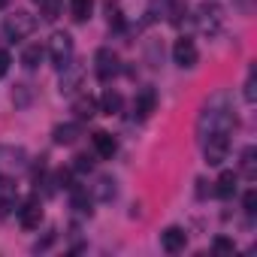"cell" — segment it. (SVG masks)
I'll return each mask as SVG.
<instances>
[{
  "mask_svg": "<svg viewBox=\"0 0 257 257\" xmlns=\"http://www.w3.org/2000/svg\"><path fill=\"white\" fill-rule=\"evenodd\" d=\"M19 224H22L25 230H37V227L43 224V203H40V197H28V200L22 203V209H19Z\"/></svg>",
  "mask_w": 257,
  "mask_h": 257,
  "instance_id": "obj_9",
  "label": "cell"
},
{
  "mask_svg": "<svg viewBox=\"0 0 257 257\" xmlns=\"http://www.w3.org/2000/svg\"><path fill=\"white\" fill-rule=\"evenodd\" d=\"M173 61H176L182 70H191V67H197V61H200L197 43H194L191 37H179V40H176V46H173Z\"/></svg>",
  "mask_w": 257,
  "mask_h": 257,
  "instance_id": "obj_5",
  "label": "cell"
},
{
  "mask_svg": "<svg viewBox=\"0 0 257 257\" xmlns=\"http://www.w3.org/2000/svg\"><path fill=\"white\" fill-rule=\"evenodd\" d=\"M242 94H245V100H248V103H254V100H257V79H254V70L248 73V79H245V91H242Z\"/></svg>",
  "mask_w": 257,
  "mask_h": 257,
  "instance_id": "obj_26",
  "label": "cell"
},
{
  "mask_svg": "<svg viewBox=\"0 0 257 257\" xmlns=\"http://www.w3.org/2000/svg\"><path fill=\"white\" fill-rule=\"evenodd\" d=\"M121 106H124L121 94H118V91H112V88H106V91H103V97H100V112H103V115H118V112H121Z\"/></svg>",
  "mask_w": 257,
  "mask_h": 257,
  "instance_id": "obj_18",
  "label": "cell"
},
{
  "mask_svg": "<svg viewBox=\"0 0 257 257\" xmlns=\"http://www.w3.org/2000/svg\"><path fill=\"white\" fill-rule=\"evenodd\" d=\"M43 55H46V52H43V46H40V43L28 46V49L22 52V67H25V70H37V67L43 64Z\"/></svg>",
  "mask_w": 257,
  "mask_h": 257,
  "instance_id": "obj_20",
  "label": "cell"
},
{
  "mask_svg": "<svg viewBox=\"0 0 257 257\" xmlns=\"http://www.w3.org/2000/svg\"><path fill=\"white\" fill-rule=\"evenodd\" d=\"M49 58H52V67L55 70H64L70 61H73V37L70 34H52L49 40Z\"/></svg>",
  "mask_w": 257,
  "mask_h": 257,
  "instance_id": "obj_4",
  "label": "cell"
},
{
  "mask_svg": "<svg viewBox=\"0 0 257 257\" xmlns=\"http://www.w3.org/2000/svg\"><path fill=\"white\" fill-rule=\"evenodd\" d=\"M73 170H76V173H91V170H94V161H91L88 155H76V158H73Z\"/></svg>",
  "mask_w": 257,
  "mask_h": 257,
  "instance_id": "obj_27",
  "label": "cell"
},
{
  "mask_svg": "<svg viewBox=\"0 0 257 257\" xmlns=\"http://www.w3.org/2000/svg\"><path fill=\"white\" fill-rule=\"evenodd\" d=\"M242 206H245V212H248V215H254V212H257V191H254V188H251V191H245Z\"/></svg>",
  "mask_w": 257,
  "mask_h": 257,
  "instance_id": "obj_28",
  "label": "cell"
},
{
  "mask_svg": "<svg viewBox=\"0 0 257 257\" xmlns=\"http://www.w3.org/2000/svg\"><path fill=\"white\" fill-rule=\"evenodd\" d=\"M82 82H85V70H82L79 64H67V67H64V76H61L58 91H61V94H76V91L82 88Z\"/></svg>",
  "mask_w": 257,
  "mask_h": 257,
  "instance_id": "obj_10",
  "label": "cell"
},
{
  "mask_svg": "<svg viewBox=\"0 0 257 257\" xmlns=\"http://www.w3.org/2000/svg\"><path fill=\"white\" fill-rule=\"evenodd\" d=\"M91 143H94V152L100 155V158H112L115 155V137L112 134H106V131H97L94 137H91Z\"/></svg>",
  "mask_w": 257,
  "mask_h": 257,
  "instance_id": "obj_15",
  "label": "cell"
},
{
  "mask_svg": "<svg viewBox=\"0 0 257 257\" xmlns=\"http://www.w3.org/2000/svg\"><path fill=\"white\" fill-rule=\"evenodd\" d=\"M10 7V0H0V10H7Z\"/></svg>",
  "mask_w": 257,
  "mask_h": 257,
  "instance_id": "obj_32",
  "label": "cell"
},
{
  "mask_svg": "<svg viewBox=\"0 0 257 257\" xmlns=\"http://www.w3.org/2000/svg\"><path fill=\"white\" fill-rule=\"evenodd\" d=\"M221 13H224V10H221L218 4H206V7L200 10V25H203L206 31H215V28L221 25V19H224Z\"/></svg>",
  "mask_w": 257,
  "mask_h": 257,
  "instance_id": "obj_17",
  "label": "cell"
},
{
  "mask_svg": "<svg viewBox=\"0 0 257 257\" xmlns=\"http://www.w3.org/2000/svg\"><path fill=\"white\" fill-rule=\"evenodd\" d=\"M79 137H82V127H79L76 121H70V124H58L55 131H52L55 146H76Z\"/></svg>",
  "mask_w": 257,
  "mask_h": 257,
  "instance_id": "obj_12",
  "label": "cell"
},
{
  "mask_svg": "<svg viewBox=\"0 0 257 257\" xmlns=\"http://www.w3.org/2000/svg\"><path fill=\"white\" fill-rule=\"evenodd\" d=\"M94 13V0H70V16L76 22H88Z\"/></svg>",
  "mask_w": 257,
  "mask_h": 257,
  "instance_id": "obj_22",
  "label": "cell"
},
{
  "mask_svg": "<svg viewBox=\"0 0 257 257\" xmlns=\"http://www.w3.org/2000/svg\"><path fill=\"white\" fill-rule=\"evenodd\" d=\"M203 155L209 167H221L230 155V134H209L203 140Z\"/></svg>",
  "mask_w": 257,
  "mask_h": 257,
  "instance_id": "obj_3",
  "label": "cell"
},
{
  "mask_svg": "<svg viewBox=\"0 0 257 257\" xmlns=\"http://www.w3.org/2000/svg\"><path fill=\"white\" fill-rule=\"evenodd\" d=\"M73 191V209L79 212V215H91V197H88V191L85 188H70Z\"/></svg>",
  "mask_w": 257,
  "mask_h": 257,
  "instance_id": "obj_23",
  "label": "cell"
},
{
  "mask_svg": "<svg viewBox=\"0 0 257 257\" xmlns=\"http://www.w3.org/2000/svg\"><path fill=\"white\" fill-rule=\"evenodd\" d=\"M236 185H239V173L224 170V173L218 176V182H215V194H218L221 200H230V197L236 194Z\"/></svg>",
  "mask_w": 257,
  "mask_h": 257,
  "instance_id": "obj_14",
  "label": "cell"
},
{
  "mask_svg": "<svg viewBox=\"0 0 257 257\" xmlns=\"http://www.w3.org/2000/svg\"><path fill=\"white\" fill-rule=\"evenodd\" d=\"M37 31V19L31 16V13H13V16H7L4 19V34H7V40L10 43H19V40H25V37H31Z\"/></svg>",
  "mask_w": 257,
  "mask_h": 257,
  "instance_id": "obj_2",
  "label": "cell"
},
{
  "mask_svg": "<svg viewBox=\"0 0 257 257\" xmlns=\"http://www.w3.org/2000/svg\"><path fill=\"white\" fill-rule=\"evenodd\" d=\"M182 16H188V7H185V4H173V19H170V22H173L176 28H182V25H185V19H182Z\"/></svg>",
  "mask_w": 257,
  "mask_h": 257,
  "instance_id": "obj_29",
  "label": "cell"
},
{
  "mask_svg": "<svg viewBox=\"0 0 257 257\" xmlns=\"http://www.w3.org/2000/svg\"><path fill=\"white\" fill-rule=\"evenodd\" d=\"M155 109H158V91H155L152 85L140 88V91H137V97H134V118L146 121V118H152V112H155Z\"/></svg>",
  "mask_w": 257,
  "mask_h": 257,
  "instance_id": "obj_8",
  "label": "cell"
},
{
  "mask_svg": "<svg viewBox=\"0 0 257 257\" xmlns=\"http://www.w3.org/2000/svg\"><path fill=\"white\" fill-rule=\"evenodd\" d=\"M28 167V152L16 146H0V173H22Z\"/></svg>",
  "mask_w": 257,
  "mask_h": 257,
  "instance_id": "obj_7",
  "label": "cell"
},
{
  "mask_svg": "<svg viewBox=\"0 0 257 257\" xmlns=\"http://www.w3.org/2000/svg\"><path fill=\"white\" fill-rule=\"evenodd\" d=\"M61 7H64V0H40V16L46 22H55L61 16Z\"/></svg>",
  "mask_w": 257,
  "mask_h": 257,
  "instance_id": "obj_24",
  "label": "cell"
},
{
  "mask_svg": "<svg viewBox=\"0 0 257 257\" xmlns=\"http://www.w3.org/2000/svg\"><path fill=\"white\" fill-rule=\"evenodd\" d=\"M73 112H76L82 121H85V118H94V115H97V100H94L91 94H82V97L73 103Z\"/></svg>",
  "mask_w": 257,
  "mask_h": 257,
  "instance_id": "obj_21",
  "label": "cell"
},
{
  "mask_svg": "<svg viewBox=\"0 0 257 257\" xmlns=\"http://www.w3.org/2000/svg\"><path fill=\"white\" fill-rule=\"evenodd\" d=\"M37 4H40V0H37Z\"/></svg>",
  "mask_w": 257,
  "mask_h": 257,
  "instance_id": "obj_33",
  "label": "cell"
},
{
  "mask_svg": "<svg viewBox=\"0 0 257 257\" xmlns=\"http://www.w3.org/2000/svg\"><path fill=\"white\" fill-rule=\"evenodd\" d=\"M94 76L100 82H109L112 76H118V55L112 49H97L94 52Z\"/></svg>",
  "mask_w": 257,
  "mask_h": 257,
  "instance_id": "obj_6",
  "label": "cell"
},
{
  "mask_svg": "<svg viewBox=\"0 0 257 257\" xmlns=\"http://www.w3.org/2000/svg\"><path fill=\"white\" fill-rule=\"evenodd\" d=\"M239 176H242V179H248V182H254V179H257V149H254V146H248V149L242 152Z\"/></svg>",
  "mask_w": 257,
  "mask_h": 257,
  "instance_id": "obj_16",
  "label": "cell"
},
{
  "mask_svg": "<svg viewBox=\"0 0 257 257\" xmlns=\"http://www.w3.org/2000/svg\"><path fill=\"white\" fill-rule=\"evenodd\" d=\"M31 100H34L31 85H16V91H13V103H16L19 109H25V106H31Z\"/></svg>",
  "mask_w": 257,
  "mask_h": 257,
  "instance_id": "obj_25",
  "label": "cell"
},
{
  "mask_svg": "<svg viewBox=\"0 0 257 257\" xmlns=\"http://www.w3.org/2000/svg\"><path fill=\"white\" fill-rule=\"evenodd\" d=\"M10 64H13V55H10L7 49H0V79L10 73Z\"/></svg>",
  "mask_w": 257,
  "mask_h": 257,
  "instance_id": "obj_31",
  "label": "cell"
},
{
  "mask_svg": "<svg viewBox=\"0 0 257 257\" xmlns=\"http://www.w3.org/2000/svg\"><path fill=\"white\" fill-rule=\"evenodd\" d=\"M13 206H16V182L7 173H0V215H10Z\"/></svg>",
  "mask_w": 257,
  "mask_h": 257,
  "instance_id": "obj_13",
  "label": "cell"
},
{
  "mask_svg": "<svg viewBox=\"0 0 257 257\" xmlns=\"http://www.w3.org/2000/svg\"><path fill=\"white\" fill-rule=\"evenodd\" d=\"M185 245H188V233H185L182 227H167V230L161 233V248H164V251L179 254V251H185Z\"/></svg>",
  "mask_w": 257,
  "mask_h": 257,
  "instance_id": "obj_11",
  "label": "cell"
},
{
  "mask_svg": "<svg viewBox=\"0 0 257 257\" xmlns=\"http://www.w3.org/2000/svg\"><path fill=\"white\" fill-rule=\"evenodd\" d=\"M233 127H236V115L224 103V94L212 97L206 103V109L200 112V118H197V134H200V140H206L209 134H230Z\"/></svg>",
  "mask_w": 257,
  "mask_h": 257,
  "instance_id": "obj_1",
  "label": "cell"
},
{
  "mask_svg": "<svg viewBox=\"0 0 257 257\" xmlns=\"http://www.w3.org/2000/svg\"><path fill=\"white\" fill-rule=\"evenodd\" d=\"M212 248H215V251H218V254H233V251H236V245H233V242H230V239H224V236H218V239H215V245H212Z\"/></svg>",
  "mask_w": 257,
  "mask_h": 257,
  "instance_id": "obj_30",
  "label": "cell"
},
{
  "mask_svg": "<svg viewBox=\"0 0 257 257\" xmlns=\"http://www.w3.org/2000/svg\"><path fill=\"white\" fill-rule=\"evenodd\" d=\"M91 194H94V200H100V203H109V200L115 197V179H109V176H100V179L94 182Z\"/></svg>",
  "mask_w": 257,
  "mask_h": 257,
  "instance_id": "obj_19",
  "label": "cell"
}]
</instances>
